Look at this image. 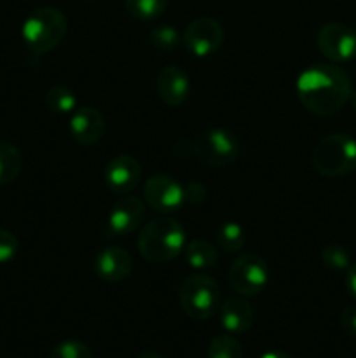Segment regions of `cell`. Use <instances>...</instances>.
Wrapping results in <instances>:
<instances>
[{
  "label": "cell",
  "instance_id": "cell-1",
  "mask_svg": "<svg viewBox=\"0 0 356 358\" xmlns=\"http://www.w3.org/2000/svg\"><path fill=\"white\" fill-rule=\"evenodd\" d=\"M353 94V83L344 69L332 63H316L297 79V96L307 112L328 117L346 107Z\"/></svg>",
  "mask_w": 356,
  "mask_h": 358
},
{
  "label": "cell",
  "instance_id": "cell-2",
  "mask_svg": "<svg viewBox=\"0 0 356 358\" xmlns=\"http://www.w3.org/2000/svg\"><path fill=\"white\" fill-rule=\"evenodd\" d=\"M187 245L185 229L173 217H156L138 234V252L147 262L164 264L173 261Z\"/></svg>",
  "mask_w": 356,
  "mask_h": 358
},
{
  "label": "cell",
  "instance_id": "cell-3",
  "mask_svg": "<svg viewBox=\"0 0 356 358\" xmlns=\"http://www.w3.org/2000/svg\"><path fill=\"white\" fill-rule=\"evenodd\" d=\"M68 20L56 7H38L23 21L21 37L35 55H45L58 48L66 37Z\"/></svg>",
  "mask_w": 356,
  "mask_h": 358
},
{
  "label": "cell",
  "instance_id": "cell-4",
  "mask_svg": "<svg viewBox=\"0 0 356 358\" xmlns=\"http://www.w3.org/2000/svg\"><path fill=\"white\" fill-rule=\"evenodd\" d=\"M313 168L327 178H337L356 170V138L348 133L323 136L311 154Z\"/></svg>",
  "mask_w": 356,
  "mask_h": 358
},
{
  "label": "cell",
  "instance_id": "cell-5",
  "mask_svg": "<svg viewBox=\"0 0 356 358\" xmlns=\"http://www.w3.org/2000/svg\"><path fill=\"white\" fill-rule=\"evenodd\" d=\"M178 304L192 320H208L218 313L222 304L220 287L212 276H187L178 287Z\"/></svg>",
  "mask_w": 356,
  "mask_h": 358
},
{
  "label": "cell",
  "instance_id": "cell-6",
  "mask_svg": "<svg viewBox=\"0 0 356 358\" xmlns=\"http://www.w3.org/2000/svg\"><path fill=\"white\" fill-rule=\"evenodd\" d=\"M194 156L209 168H225L241 156V143L232 131L225 128H209L192 140Z\"/></svg>",
  "mask_w": 356,
  "mask_h": 358
},
{
  "label": "cell",
  "instance_id": "cell-7",
  "mask_svg": "<svg viewBox=\"0 0 356 358\" xmlns=\"http://www.w3.org/2000/svg\"><path fill=\"white\" fill-rule=\"evenodd\" d=\"M229 285L243 297H255L265 290L269 283V266L258 254H244L229 268Z\"/></svg>",
  "mask_w": 356,
  "mask_h": 358
},
{
  "label": "cell",
  "instance_id": "cell-8",
  "mask_svg": "<svg viewBox=\"0 0 356 358\" xmlns=\"http://www.w3.org/2000/svg\"><path fill=\"white\" fill-rule=\"evenodd\" d=\"M185 48L198 58H206L220 51L225 41V31L215 17L201 16L192 20L181 35Z\"/></svg>",
  "mask_w": 356,
  "mask_h": 358
},
{
  "label": "cell",
  "instance_id": "cell-9",
  "mask_svg": "<svg viewBox=\"0 0 356 358\" xmlns=\"http://www.w3.org/2000/svg\"><path fill=\"white\" fill-rule=\"evenodd\" d=\"M316 45L330 62H349L356 58V31L341 21H330L318 30Z\"/></svg>",
  "mask_w": 356,
  "mask_h": 358
},
{
  "label": "cell",
  "instance_id": "cell-10",
  "mask_svg": "<svg viewBox=\"0 0 356 358\" xmlns=\"http://www.w3.org/2000/svg\"><path fill=\"white\" fill-rule=\"evenodd\" d=\"M143 198H145V205L157 213H171L185 205L184 185L164 173L152 175L145 182Z\"/></svg>",
  "mask_w": 356,
  "mask_h": 358
},
{
  "label": "cell",
  "instance_id": "cell-11",
  "mask_svg": "<svg viewBox=\"0 0 356 358\" xmlns=\"http://www.w3.org/2000/svg\"><path fill=\"white\" fill-rule=\"evenodd\" d=\"M147 205L133 194H124L108 212L105 233L108 238H121L135 233L145 219Z\"/></svg>",
  "mask_w": 356,
  "mask_h": 358
},
{
  "label": "cell",
  "instance_id": "cell-12",
  "mask_svg": "<svg viewBox=\"0 0 356 358\" xmlns=\"http://www.w3.org/2000/svg\"><path fill=\"white\" fill-rule=\"evenodd\" d=\"M142 180V164L128 154L110 159L105 168V184L115 194H129Z\"/></svg>",
  "mask_w": 356,
  "mask_h": 358
},
{
  "label": "cell",
  "instance_id": "cell-13",
  "mask_svg": "<svg viewBox=\"0 0 356 358\" xmlns=\"http://www.w3.org/2000/svg\"><path fill=\"white\" fill-rule=\"evenodd\" d=\"M93 271L101 282L121 283L133 273V257L121 247H107L96 254L93 261Z\"/></svg>",
  "mask_w": 356,
  "mask_h": 358
},
{
  "label": "cell",
  "instance_id": "cell-14",
  "mask_svg": "<svg viewBox=\"0 0 356 358\" xmlns=\"http://www.w3.org/2000/svg\"><path fill=\"white\" fill-rule=\"evenodd\" d=\"M70 133L80 145H94L107 133L105 115L94 107H80L70 117Z\"/></svg>",
  "mask_w": 356,
  "mask_h": 358
},
{
  "label": "cell",
  "instance_id": "cell-15",
  "mask_svg": "<svg viewBox=\"0 0 356 358\" xmlns=\"http://www.w3.org/2000/svg\"><path fill=\"white\" fill-rule=\"evenodd\" d=\"M156 91L163 103L178 107L185 103L191 94V79L181 66L168 65L157 73Z\"/></svg>",
  "mask_w": 356,
  "mask_h": 358
},
{
  "label": "cell",
  "instance_id": "cell-16",
  "mask_svg": "<svg viewBox=\"0 0 356 358\" xmlns=\"http://www.w3.org/2000/svg\"><path fill=\"white\" fill-rule=\"evenodd\" d=\"M220 324L229 334H244L255 322V311L251 304L239 297H229L220 304Z\"/></svg>",
  "mask_w": 356,
  "mask_h": 358
},
{
  "label": "cell",
  "instance_id": "cell-17",
  "mask_svg": "<svg viewBox=\"0 0 356 358\" xmlns=\"http://www.w3.org/2000/svg\"><path fill=\"white\" fill-rule=\"evenodd\" d=\"M184 254L187 264L198 271L215 268L216 261H218V247L213 245L212 241L202 240V238L188 241L184 248Z\"/></svg>",
  "mask_w": 356,
  "mask_h": 358
},
{
  "label": "cell",
  "instance_id": "cell-18",
  "mask_svg": "<svg viewBox=\"0 0 356 358\" xmlns=\"http://www.w3.org/2000/svg\"><path fill=\"white\" fill-rule=\"evenodd\" d=\"M23 170V156L13 143L0 140V185L10 184Z\"/></svg>",
  "mask_w": 356,
  "mask_h": 358
},
{
  "label": "cell",
  "instance_id": "cell-19",
  "mask_svg": "<svg viewBox=\"0 0 356 358\" xmlns=\"http://www.w3.org/2000/svg\"><path fill=\"white\" fill-rule=\"evenodd\" d=\"M77 103H79V100H77L75 93L63 84L49 87L47 93H45V105L54 114H73L77 110Z\"/></svg>",
  "mask_w": 356,
  "mask_h": 358
},
{
  "label": "cell",
  "instance_id": "cell-20",
  "mask_svg": "<svg viewBox=\"0 0 356 358\" xmlns=\"http://www.w3.org/2000/svg\"><path fill=\"white\" fill-rule=\"evenodd\" d=\"M246 245V231L237 222H225L216 231V247L225 254L239 252Z\"/></svg>",
  "mask_w": 356,
  "mask_h": 358
},
{
  "label": "cell",
  "instance_id": "cell-21",
  "mask_svg": "<svg viewBox=\"0 0 356 358\" xmlns=\"http://www.w3.org/2000/svg\"><path fill=\"white\" fill-rule=\"evenodd\" d=\"M170 0H126V10L138 21L157 20L168 9Z\"/></svg>",
  "mask_w": 356,
  "mask_h": 358
},
{
  "label": "cell",
  "instance_id": "cell-22",
  "mask_svg": "<svg viewBox=\"0 0 356 358\" xmlns=\"http://www.w3.org/2000/svg\"><path fill=\"white\" fill-rule=\"evenodd\" d=\"M208 358H243V346L234 334H218L209 341Z\"/></svg>",
  "mask_w": 356,
  "mask_h": 358
},
{
  "label": "cell",
  "instance_id": "cell-23",
  "mask_svg": "<svg viewBox=\"0 0 356 358\" xmlns=\"http://www.w3.org/2000/svg\"><path fill=\"white\" fill-rule=\"evenodd\" d=\"M181 41V35L173 24H157V27L152 28L150 31V44H152L154 49L161 52L173 51Z\"/></svg>",
  "mask_w": 356,
  "mask_h": 358
},
{
  "label": "cell",
  "instance_id": "cell-24",
  "mask_svg": "<svg viewBox=\"0 0 356 358\" xmlns=\"http://www.w3.org/2000/svg\"><path fill=\"white\" fill-rule=\"evenodd\" d=\"M320 257L325 268L330 269V271H344L351 264V261H349V252L346 250V247L337 243L327 245L321 250Z\"/></svg>",
  "mask_w": 356,
  "mask_h": 358
},
{
  "label": "cell",
  "instance_id": "cell-25",
  "mask_svg": "<svg viewBox=\"0 0 356 358\" xmlns=\"http://www.w3.org/2000/svg\"><path fill=\"white\" fill-rule=\"evenodd\" d=\"M49 358H94L91 353L89 346L77 339H66V341L58 343L51 352Z\"/></svg>",
  "mask_w": 356,
  "mask_h": 358
},
{
  "label": "cell",
  "instance_id": "cell-26",
  "mask_svg": "<svg viewBox=\"0 0 356 358\" xmlns=\"http://www.w3.org/2000/svg\"><path fill=\"white\" fill-rule=\"evenodd\" d=\"M20 250V241L10 231L0 229V264L13 261Z\"/></svg>",
  "mask_w": 356,
  "mask_h": 358
},
{
  "label": "cell",
  "instance_id": "cell-27",
  "mask_svg": "<svg viewBox=\"0 0 356 358\" xmlns=\"http://www.w3.org/2000/svg\"><path fill=\"white\" fill-rule=\"evenodd\" d=\"M206 199V187L199 182H188L184 185V201L185 205H201Z\"/></svg>",
  "mask_w": 356,
  "mask_h": 358
},
{
  "label": "cell",
  "instance_id": "cell-28",
  "mask_svg": "<svg viewBox=\"0 0 356 358\" xmlns=\"http://www.w3.org/2000/svg\"><path fill=\"white\" fill-rule=\"evenodd\" d=\"M342 331L351 338H356V306H346L339 317Z\"/></svg>",
  "mask_w": 356,
  "mask_h": 358
},
{
  "label": "cell",
  "instance_id": "cell-29",
  "mask_svg": "<svg viewBox=\"0 0 356 358\" xmlns=\"http://www.w3.org/2000/svg\"><path fill=\"white\" fill-rule=\"evenodd\" d=\"M346 289L356 299V262L349 264L348 273H346Z\"/></svg>",
  "mask_w": 356,
  "mask_h": 358
},
{
  "label": "cell",
  "instance_id": "cell-30",
  "mask_svg": "<svg viewBox=\"0 0 356 358\" xmlns=\"http://www.w3.org/2000/svg\"><path fill=\"white\" fill-rule=\"evenodd\" d=\"M260 358H293L290 357L286 352H281V350H271V352H265Z\"/></svg>",
  "mask_w": 356,
  "mask_h": 358
},
{
  "label": "cell",
  "instance_id": "cell-31",
  "mask_svg": "<svg viewBox=\"0 0 356 358\" xmlns=\"http://www.w3.org/2000/svg\"><path fill=\"white\" fill-rule=\"evenodd\" d=\"M138 358H164V357L159 355L157 352H143V353H140Z\"/></svg>",
  "mask_w": 356,
  "mask_h": 358
},
{
  "label": "cell",
  "instance_id": "cell-32",
  "mask_svg": "<svg viewBox=\"0 0 356 358\" xmlns=\"http://www.w3.org/2000/svg\"><path fill=\"white\" fill-rule=\"evenodd\" d=\"M351 101H353V108H355V112H356V90L353 91V94H351Z\"/></svg>",
  "mask_w": 356,
  "mask_h": 358
},
{
  "label": "cell",
  "instance_id": "cell-33",
  "mask_svg": "<svg viewBox=\"0 0 356 358\" xmlns=\"http://www.w3.org/2000/svg\"><path fill=\"white\" fill-rule=\"evenodd\" d=\"M355 31H356V30H355Z\"/></svg>",
  "mask_w": 356,
  "mask_h": 358
}]
</instances>
